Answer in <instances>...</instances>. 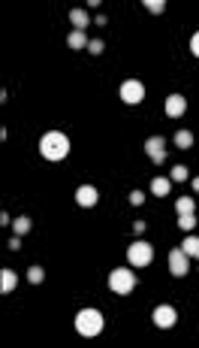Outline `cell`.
Segmentation results:
<instances>
[{"instance_id":"obj_1","label":"cell","mask_w":199,"mask_h":348,"mask_svg":"<svg viewBox=\"0 0 199 348\" xmlns=\"http://www.w3.org/2000/svg\"><path fill=\"white\" fill-rule=\"evenodd\" d=\"M39 152L45 161H63L70 155V139L60 133V130H48L42 139H39Z\"/></svg>"},{"instance_id":"obj_2","label":"cell","mask_w":199,"mask_h":348,"mask_svg":"<svg viewBox=\"0 0 199 348\" xmlns=\"http://www.w3.org/2000/svg\"><path fill=\"white\" fill-rule=\"evenodd\" d=\"M76 330L82 336H100L103 333V315L97 309H82L76 315Z\"/></svg>"},{"instance_id":"obj_3","label":"cell","mask_w":199,"mask_h":348,"mask_svg":"<svg viewBox=\"0 0 199 348\" xmlns=\"http://www.w3.org/2000/svg\"><path fill=\"white\" fill-rule=\"evenodd\" d=\"M109 288H112L115 294H130V291L136 288V273H130L127 267L112 270V276H109Z\"/></svg>"},{"instance_id":"obj_4","label":"cell","mask_w":199,"mask_h":348,"mask_svg":"<svg viewBox=\"0 0 199 348\" xmlns=\"http://www.w3.org/2000/svg\"><path fill=\"white\" fill-rule=\"evenodd\" d=\"M127 258H130V264H133V267H148V264L154 261V248H151V242L136 239V242L127 248Z\"/></svg>"},{"instance_id":"obj_5","label":"cell","mask_w":199,"mask_h":348,"mask_svg":"<svg viewBox=\"0 0 199 348\" xmlns=\"http://www.w3.org/2000/svg\"><path fill=\"white\" fill-rule=\"evenodd\" d=\"M118 94H121V100H124L127 106H136V103H142V97H145V85L136 82V79H127Z\"/></svg>"},{"instance_id":"obj_6","label":"cell","mask_w":199,"mask_h":348,"mask_svg":"<svg viewBox=\"0 0 199 348\" xmlns=\"http://www.w3.org/2000/svg\"><path fill=\"white\" fill-rule=\"evenodd\" d=\"M175 321H178V312H175V306H157V309H154V324H157L160 330H169V327H175Z\"/></svg>"},{"instance_id":"obj_7","label":"cell","mask_w":199,"mask_h":348,"mask_svg":"<svg viewBox=\"0 0 199 348\" xmlns=\"http://www.w3.org/2000/svg\"><path fill=\"white\" fill-rule=\"evenodd\" d=\"M169 273H172L175 279L187 276V255H184V248H172V252H169Z\"/></svg>"},{"instance_id":"obj_8","label":"cell","mask_w":199,"mask_h":348,"mask_svg":"<svg viewBox=\"0 0 199 348\" xmlns=\"http://www.w3.org/2000/svg\"><path fill=\"white\" fill-rule=\"evenodd\" d=\"M163 145H166L163 136H151V139H145V152H148V158H151L154 164H163V158H166Z\"/></svg>"},{"instance_id":"obj_9","label":"cell","mask_w":199,"mask_h":348,"mask_svg":"<svg viewBox=\"0 0 199 348\" xmlns=\"http://www.w3.org/2000/svg\"><path fill=\"white\" fill-rule=\"evenodd\" d=\"M184 109H187V100H184L181 94H172V97H166V115H169V118H178V115H184Z\"/></svg>"},{"instance_id":"obj_10","label":"cell","mask_w":199,"mask_h":348,"mask_svg":"<svg viewBox=\"0 0 199 348\" xmlns=\"http://www.w3.org/2000/svg\"><path fill=\"white\" fill-rule=\"evenodd\" d=\"M76 203L85 206V209H91V206L97 203V188H94V185H82V188L76 191Z\"/></svg>"},{"instance_id":"obj_11","label":"cell","mask_w":199,"mask_h":348,"mask_svg":"<svg viewBox=\"0 0 199 348\" xmlns=\"http://www.w3.org/2000/svg\"><path fill=\"white\" fill-rule=\"evenodd\" d=\"M15 285H18V279H15V273L6 267V270H0V294H9V291H15Z\"/></svg>"},{"instance_id":"obj_12","label":"cell","mask_w":199,"mask_h":348,"mask_svg":"<svg viewBox=\"0 0 199 348\" xmlns=\"http://www.w3.org/2000/svg\"><path fill=\"white\" fill-rule=\"evenodd\" d=\"M88 42H91V39H88L85 30H73V33L67 36V45H70V48H88Z\"/></svg>"},{"instance_id":"obj_13","label":"cell","mask_w":199,"mask_h":348,"mask_svg":"<svg viewBox=\"0 0 199 348\" xmlns=\"http://www.w3.org/2000/svg\"><path fill=\"white\" fill-rule=\"evenodd\" d=\"M70 21L76 24V30H85L88 21H91V15H88L85 9H70Z\"/></svg>"},{"instance_id":"obj_14","label":"cell","mask_w":199,"mask_h":348,"mask_svg":"<svg viewBox=\"0 0 199 348\" xmlns=\"http://www.w3.org/2000/svg\"><path fill=\"white\" fill-rule=\"evenodd\" d=\"M181 248H184V255H187V258H196V261H199V236H184Z\"/></svg>"},{"instance_id":"obj_15","label":"cell","mask_w":199,"mask_h":348,"mask_svg":"<svg viewBox=\"0 0 199 348\" xmlns=\"http://www.w3.org/2000/svg\"><path fill=\"white\" fill-rule=\"evenodd\" d=\"M151 194L166 197V194H169V179H163V176H160V179H154V182H151Z\"/></svg>"},{"instance_id":"obj_16","label":"cell","mask_w":199,"mask_h":348,"mask_svg":"<svg viewBox=\"0 0 199 348\" xmlns=\"http://www.w3.org/2000/svg\"><path fill=\"white\" fill-rule=\"evenodd\" d=\"M12 230H15V236H24V233H30V218H27V215L15 218V221H12Z\"/></svg>"},{"instance_id":"obj_17","label":"cell","mask_w":199,"mask_h":348,"mask_svg":"<svg viewBox=\"0 0 199 348\" xmlns=\"http://www.w3.org/2000/svg\"><path fill=\"white\" fill-rule=\"evenodd\" d=\"M175 145H178V148H190V145H193V133H190V130H178V133H175Z\"/></svg>"},{"instance_id":"obj_18","label":"cell","mask_w":199,"mask_h":348,"mask_svg":"<svg viewBox=\"0 0 199 348\" xmlns=\"http://www.w3.org/2000/svg\"><path fill=\"white\" fill-rule=\"evenodd\" d=\"M175 209H178V215H190V212L196 209V203H193L190 197H178V203H175Z\"/></svg>"},{"instance_id":"obj_19","label":"cell","mask_w":199,"mask_h":348,"mask_svg":"<svg viewBox=\"0 0 199 348\" xmlns=\"http://www.w3.org/2000/svg\"><path fill=\"white\" fill-rule=\"evenodd\" d=\"M178 227L184 230V233H190L193 227H196V215L190 212V215H178Z\"/></svg>"},{"instance_id":"obj_20","label":"cell","mask_w":199,"mask_h":348,"mask_svg":"<svg viewBox=\"0 0 199 348\" xmlns=\"http://www.w3.org/2000/svg\"><path fill=\"white\" fill-rule=\"evenodd\" d=\"M42 279H45V270H42V267H30V270H27V282H30V285H39Z\"/></svg>"},{"instance_id":"obj_21","label":"cell","mask_w":199,"mask_h":348,"mask_svg":"<svg viewBox=\"0 0 199 348\" xmlns=\"http://www.w3.org/2000/svg\"><path fill=\"white\" fill-rule=\"evenodd\" d=\"M145 6H148V12H154V15H160V12L166 9V3H163V0H145Z\"/></svg>"},{"instance_id":"obj_22","label":"cell","mask_w":199,"mask_h":348,"mask_svg":"<svg viewBox=\"0 0 199 348\" xmlns=\"http://www.w3.org/2000/svg\"><path fill=\"white\" fill-rule=\"evenodd\" d=\"M88 52H91V55H103V39H91V42H88Z\"/></svg>"},{"instance_id":"obj_23","label":"cell","mask_w":199,"mask_h":348,"mask_svg":"<svg viewBox=\"0 0 199 348\" xmlns=\"http://www.w3.org/2000/svg\"><path fill=\"white\" fill-rule=\"evenodd\" d=\"M172 179H175V182H184V179H187V167H181V164H178V167L172 170Z\"/></svg>"},{"instance_id":"obj_24","label":"cell","mask_w":199,"mask_h":348,"mask_svg":"<svg viewBox=\"0 0 199 348\" xmlns=\"http://www.w3.org/2000/svg\"><path fill=\"white\" fill-rule=\"evenodd\" d=\"M130 203H133V206H142V203H145V194H142V191H130Z\"/></svg>"},{"instance_id":"obj_25","label":"cell","mask_w":199,"mask_h":348,"mask_svg":"<svg viewBox=\"0 0 199 348\" xmlns=\"http://www.w3.org/2000/svg\"><path fill=\"white\" fill-rule=\"evenodd\" d=\"M190 52H193V55L199 58V30L193 33V39H190Z\"/></svg>"},{"instance_id":"obj_26","label":"cell","mask_w":199,"mask_h":348,"mask_svg":"<svg viewBox=\"0 0 199 348\" xmlns=\"http://www.w3.org/2000/svg\"><path fill=\"white\" fill-rule=\"evenodd\" d=\"M18 248H21V236H12L9 239V252H18Z\"/></svg>"},{"instance_id":"obj_27","label":"cell","mask_w":199,"mask_h":348,"mask_svg":"<svg viewBox=\"0 0 199 348\" xmlns=\"http://www.w3.org/2000/svg\"><path fill=\"white\" fill-rule=\"evenodd\" d=\"M133 233L142 236V233H145V221H136V224H133Z\"/></svg>"},{"instance_id":"obj_28","label":"cell","mask_w":199,"mask_h":348,"mask_svg":"<svg viewBox=\"0 0 199 348\" xmlns=\"http://www.w3.org/2000/svg\"><path fill=\"white\" fill-rule=\"evenodd\" d=\"M193 191H196V194H199V176H196V179H193Z\"/></svg>"}]
</instances>
